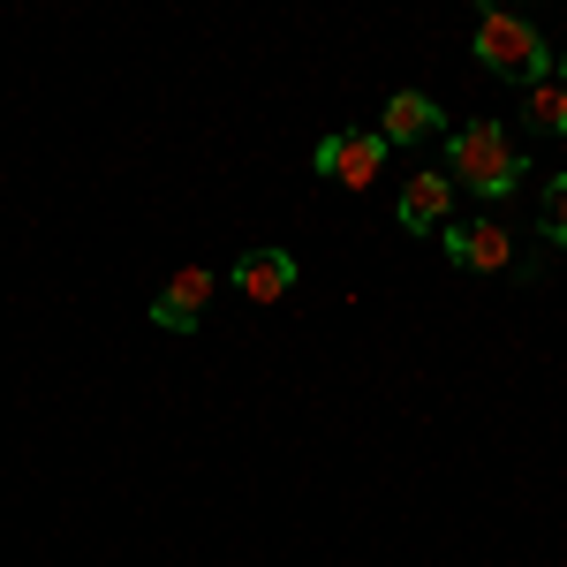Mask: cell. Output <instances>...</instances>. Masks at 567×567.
<instances>
[{"mask_svg": "<svg viewBox=\"0 0 567 567\" xmlns=\"http://www.w3.org/2000/svg\"><path fill=\"white\" fill-rule=\"evenodd\" d=\"M446 182L470 189V197H484V205H507V197L529 182V152L507 144V122L477 114V122L446 130Z\"/></svg>", "mask_w": 567, "mask_h": 567, "instance_id": "obj_1", "label": "cell"}, {"mask_svg": "<svg viewBox=\"0 0 567 567\" xmlns=\"http://www.w3.org/2000/svg\"><path fill=\"white\" fill-rule=\"evenodd\" d=\"M470 53H477L484 76H507V84H545L560 69V53L545 45V31L529 16H507V8H477V31H470Z\"/></svg>", "mask_w": 567, "mask_h": 567, "instance_id": "obj_2", "label": "cell"}, {"mask_svg": "<svg viewBox=\"0 0 567 567\" xmlns=\"http://www.w3.org/2000/svg\"><path fill=\"white\" fill-rule=\"evenodd\" d=\"M310 175L318 182H341V189H371L386 175V136L379 130H333L310 144Z\"/></svg>", "mask_w": 567, "mask_h": 567, "instance_id": "obj_3", "label": "cell"}, {"mask_svg": "<svg viewBox=\"0 0 567 567\" xmlns=\"http://www.w3.org/2000/svg\"><path fill=\"white\" fill-rule=\"evenodd\" d=\"M439 250H446L454 272H507L515 265V235H507V219H446Z\"/></svg>", "mask_w": 567, "mask_h": 567, "instance_id": "obj_4", "label": "cell"}, {"mask_svg": "<svg viewBox=\"0 0 567 567\" xmlns=\"http://www.w3.org/2000/svg\"><path fill=\"white\" fill-rule=\"evenodd\" d=\"M213 288H219L213 265H182V272L159 280V296L144 303V318H152L159 333H197V326H205V303H213Z\"/></svg>", "mask_w": 567, "mask_h": 567, "instance_id": "obj_5", "label": "cell"}, {"mask_svg": "<svg viewBox=\"0 0 567 567\" xmlns=\"http://www.w3.org/2000/svg\"><path fill=\"white\" fill-rule=\"evenodd\" d=\"M393 219H401L409 235H439V227L454 219V182H446V167H424V175L401 182V205H393Z\"/></svg>", "mask_w": 567, "mask_h": 567, "instance_id": "obj_6", "label": "cell"}, {"mask_svg": "<svg viewBox=\"0 0 567 567\" xmlns=\"http://www.w3.org/2000/svg\"><path fill=\"white\" fill-rule=\"evenodd\" d=\"M446 130V114H439L432 91H393L386 114H379V136H386V152H401V144H424V136Z\"/></svg>", "mask_w": 567, "mask_h": 567, "instance_id": "obj_7", "label": "cell"}, {"mask_svg": "<svg viewBox=\"0 0 567 567\" xmlns=\"http://www.w3.org/2000/svg\"><path fill=\"white\" fill-rule=\"evenodd\" d=\"M235 288H243L250 303H280V296L296 288V258H288V250H243V258H235Z\"/></svg>", "mask_w": 567, "mask_h": 567, "instance_id": "obj_8", "label": "cell"}, {"mask_svg": "<svg viewBox=\"0 0 567 567\" xmlns=\"http://www.w3.org/2000/svg\"><path fill=\"white\" fill-rule=\"evenodd\" d=\"M523 122L537 136H567V84H560V76H545V84L523 91Z\"/></svg>", "mask_w": 567, "mask_h": 567, "instance_id": "obj_9", "label": "cell"}, {"mask_svg": "<svg viewBox=\"0 0 567 567\" xmlns=\"http://www.w3.org/2000/svg\"><path fill=\"white\" fill-rule=\"evenodd\" d=\"M537 235H545L553 250H567V175H553L537 189Z\"/></svg>", "mask_w": 567, "mask_h": 567, "instance_id": "obj_10", "label": "cell"}, {"mask_svg": "<svg viewBox=\"0 0 567 567\" xmlns=\"http://www.w3.org/2000/svg\"><path fill=\"white\" fill-rule=\"evenodd\" d=\"M553 76H560V84H567V53H560V69H553Z\"/></svg>", "mask_w": 567, "mask_h": 567, "instance_id": "obj_11", "label": "cell"}]
</instances>
